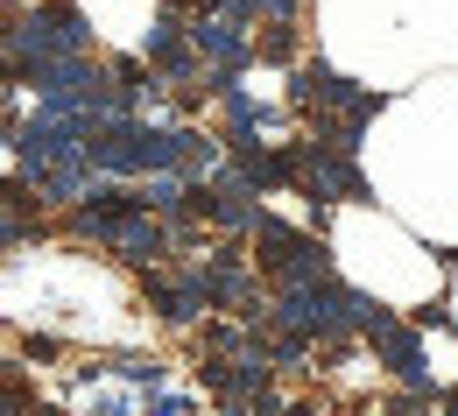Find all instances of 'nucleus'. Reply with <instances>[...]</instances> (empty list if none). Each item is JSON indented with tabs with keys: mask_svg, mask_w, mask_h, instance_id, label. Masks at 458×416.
Returning <instances> with one entry per match:
<instances>
[{
	"mask_svg": "<svg viewBox=\"0 0 458 416\" xmlns=\"http://www.w3.org/2000/svg\"><path fill=\"white\" fill-rule=\"evenodd\" d=\"M318 36L367 85H402L423 64H458V0H318Z\"/></svg>",
	"mask_w": 458,
	"mask_h": 416,
	"instance_id": "nucleus-1",
	"label": "nucleus"
}]
</instances>
